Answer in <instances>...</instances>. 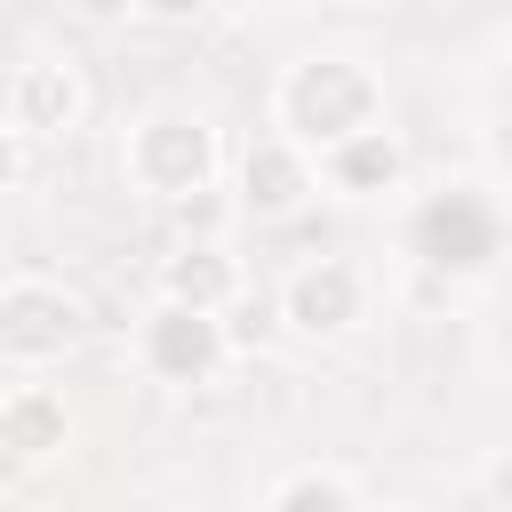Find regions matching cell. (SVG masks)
<instances>
[{
    "mask_svg": "<svg viewBox=\"0 0 512 512\" xmlns=\"http://www.w3.org/2000/svg\"><path fill=\"white\" fill-rule=\"evenodd\" d=\"M376 120H392V96H384L376 56H360V48L296 56L272 80V136H288L304 152H328V144H344V136H360Z\"/></svg>",
    "mask_w": 512,
    "mask_h": 512,
    "instance_id": "1",
    "label": "cell"
},
{
    "mask_svg": "<svg viewBox=\"0 0 512 512\" xmlns=\"http://www.w3.org/2000/svg\"><path fill=\"white\" fill-rule=\"evenodd\" d=\"M224 168H232V144L192 104H144L120 128V184L136 200H152V208H176V200L224 184Z\"/></svg>",
    "mask_w": 512,
    "mask_h": 512,
    "instance_id": "2",
    "label": "cell"
},
{
    "mask_svg": "<svg viewBox=\"0 0 512 512\" xmlns=\"http://www.w3.org/2000/svg\"><path fill=\"white\" fill-rule=\"evenodd\" d=\"M400 248H408V264L416 272H432V280H480V272H496L504 264V208L480 192V184H432V192H416V208H408V224H400Z\"/></svg>",
    "mask_w": 512,
    "mask_h": 512,
    "instance_id": "3",
    "label": "cell"
},
{
    "mask_svg": "<svg viewBox=\"0 0 512 512\" xmlns=\"http://www.w3.org/2000/svg\"><path fill=\"white\" fill-rule=\"evenodd\" d=\"M88 344V296L48 280V272H8L0 280V368L48 376Z\"/></svg>",
    "mask_w": 512,
    "mask_h": 512,
    "instance_id": "4",
    "label": "cell"
},
{
    "mask_svg": "<svg viewBox=\"0 0 512 512\" xmlns=\"http://www.w3.org/2000/svg\"><path fill=\"white\" fill-rule=\"evenodd\" d=\"M128 360H136V376L144 384H160V392H200V384H216L240 352H232V328L216 320V312H184V304H144V320H136V336H128Z\"/></svg>",
    "mask_w": 512,
    "mask_h": 512,
    "instance_id": "5",
    "label": "cell"
},
{
    "mask_svg": "<svg viewBox=\"0 0 512 512\" xmlns=\"http://www.w3.org/2000/svg\"><path fill=\"white\" fill-rule=\"evenodd\" d=\"M368 272L352 264V256H304L288 280H280V296H272V320L296 336V344H344L360 320H368Z\"/></svg>",
    "mask_w": 512,
    "mask_h": 512,
    "instance_id": "6",
    "label": "cell"
},
{
    "mask_svg": "<svg viewBox=\"0 0 512 512\" xmlns=\"http://www.w3.org/2000/svg\"><path fill=\"white\" fill-rule=\"evenodd\" d=\"M232 200H240V216H256V224H288V216H304L312 200H320V168H312V152L304 144H288V136H248L240 152H232Z\"/></svg>",
    "mask_w": 512,
    "mask_h": 512,
    "instance_id": "7",
    "label": "cell"
},
{
    "mask_svg": "<svg viewBox=\"0 0 512 512\" xmlns=\"http://www.w3.org/2000/svg\"><path fill=\"white\" fill-rule=\"evenodd\" d=\"M312 168H320V192H328V200H344V208L400 200V192H408V176H416L408 136H400L392 120H376V128H360V136H344V144L312 152Z\"/></svg>",
    "mask_w": 512,
    "mask_h": 512,
    "instance_id": "8",
    "label": "cell"
},
{
    "mask_svg": "<svg viewBox=\"0 0 512 512\" xmlns=\"http://www.w3.org/2000/svg\"><path fill=\"white\" fill-rule=\"evenodd\" d=\"M72 448V408L56 384H8L0 392V488L32 480L40 464H56Z\"/></svg>",
    "mask_w": 512,
    "mask_h": 512,
    "instance_id": "9",
    "label": "cell"
},
{
    "mask_svg": "<svg viewBox=\"0 0 512 512\" xmlns=\"http://www.w3.org/2000/svg\"><path fill=\"white\" fill-rule=\"evenodd\" d=\"M88 72L72 56H32L16 64V96H8V128H24L32 144H56V136H80L88 128Z\"/></svg>",
    "mask_w": 512,
    "mask_h": 512,
    "instance_id": "10",
    "label": "cell"
},
{
    "mask_svg": "<svg viewBox=\"0 0 512 512\" xmlns=\"http://www.w3.org/2000/svg\"><path fill=\"white\" fill-rule=\"evenodd\" d=\"M152 296L224 320V312L248 296V264L232 256V240H168V256L152 264Z\"/></svg>",
    "mask_w": 512,
    "mask_h": 512,
    "instance_id": "11",
    "label": "cell"
},
{
    "mask_svg": "<svg viewBox=\"0 0 512 512\" xmlns=\"http://www.w3.org/2000/svg\"><path fill=\"white\" fill-rule=\"evenodd\" d=\"M264 512H360V488L336 464H296L264 488Z\"/></svg>",
    "mask_w": 512,
    "mask_h": 512,
    "instance_id": "12",
    "label": "cell"
},
{
    "mask_svg": "<svg viewBox=\"0 0 512 512\" xmlns=\"http://www.w3.org/2000/svg\"><path fill=\"white\" fill-rule=\"evenodd\" d=\"M168 216H176V240H232V216H240V200H232V184H208V192L176 200Z\"/></svg>",
    "mask_w": 512,
    "mask_h": 512,
    "instance_id": "13",
    "label": "cell"
},
{
    "mask_svg": "<svg viewBox=\"0 0 512 512\" xmlns=\"http://www.w3.org/2000/svg\"><path fill=\"white\" fill-rule=\"evenodd\" d=\"M32 160H40V144L0 120V192H24V184H32Z\"/></svg>",
    "mask_w": 512,
    "mask_h": 512,
    "instance_id": "14",
    "label": "cell"
},
{
    "mask_svg": "<svg viewBox=\"0 0 512 512\" xmlns=\"http://www.w3.org/2000/svg\"><path fill=\"white\" fill-rule=\"evenodd\" d=\"M224 0H136V16L144 24H168V32H192V24H208Z\"/></svg>",
    "mask_w": 512,
    "mask_h": 512,
    "instance_id": "15",
    "label": "cell"
},
{
    "mask_svg": "<svg viewBox=\"0 0 512 512\" xmlns=\"http://www.w3.org/2000/svg\"><path fill=\"white\" fill-rule=\"evenodd\" d=\"M72 16H88V24H128L136 0H72Z\"/></svg>",
    "mask_w": 512,
    "mask_h": 512,
    "instance_id": "16",
    "label": "cell"
},
{
    "mask_svg": "<svg viewBox=\"0 0 512 512\" xmlns=\"http://www.w3.org/2000/svg\"><path fill=\"white\" fill-rule=\"evenodd\" d=\"M8 96H16V64L0 72V120H8Z\"/></svg>",
    "mask_w": 512,
    "mask_h": 512,
    "instance_id": "17",
    "label": "cell"
},
{
    "mask_svg": "<svg viewBox=\"0 0 512 512\" xmlns=\"http://www.w3.org/2000/svg\"><path fill=\"white\" fill-rule=\"evenodd\" d=\"M8 272H16V256H8V240H0V280H8Z\"/></svg>",
    "mask_w": 512,
    "mask_h": 512,
    "instance_id": "18",
    "label": "cell"
},
{
    "mask_svg": "<svg viewBox=\"0 0 512 512\" xmlns=\"http://www.w3.org/2000/svg\"><path fill=\"white\" fill-rule=\"evenodd\" d=\"M360 512H368V504H360ZM376 512H416V504H376Z\"/></svg>",
    "mask_w": 512,
    "mask_h": 512,
    "instance_id": "19",
    "label": "cell"
},
{
    "mask_svg": "<svg viewBox=\"0 0 512 512\" xmlns=\"http://www.w3.org/2000/svg\"><path fill=\"white\" fill-rule=\"evenodd\" d=\"M368 8H408V0H368Z\"/></svg>",
    "mask_w": 512,
    "mask_h": 512,
    "instance_id": "20",
    "label": "cell"
},
{
    "mask_svg": "<svg viewBox=\"0 0 512 512\" xmlns=\"http://www.w3.org/2000/svg\"><path fill=\"white\" fill-rule=\"evenodd\" d=\"M24 512H64V504H24Z\"/></svg>",
    "mask_w": 512,
    "mask_h": 512,
    "instance_id": "21",
    "label": "cell"
}]
</instances>
